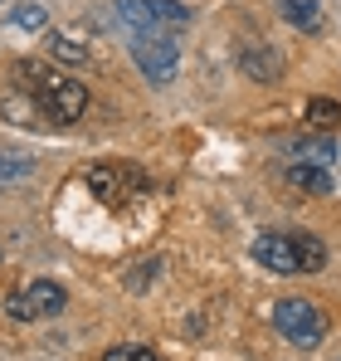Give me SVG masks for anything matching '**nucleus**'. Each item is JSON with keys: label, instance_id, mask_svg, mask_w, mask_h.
Segmentation results:
<instances>
[{"label": "nucleus", "instance_id": "22", "mask_svg": "<svg viewBox=\"0 0 341 361\" xmlns=\"http://www.w3.org/2000/svg\"><path fill=\"white\" fill-rule=\"evenodd\" d=\"M0 113H5L10 122H25V113H30V103H25V98H5V103H0Z\"/></svg>", "mask_w": 341, "mask_h": 361}, {"label": "nucleus", "instance_id": "16", "mask_svg": "<svg viewBox=\"0 0 341 361\" xmlns=\"http://www.w3.org/2000/svg\"><path fill=\"white\" fill-rule=\"evenodd\" d=\"M10 25H15V30H30V35H39V30L49 25V15H44V5H35V0H30V5H20V10L10 15Z\"/></svg>", "mask_w": 341, "mask_h": 361}, {"label": "nucleus", "instance_id": "8", "mask_svg": "<svg viewBox=\"0 0 341 361\" xmlns=\"http://www.w3.org/2000/svg\"><path fill=\"white\" fill-rule=\"evenodd\" d=\"M287 157H297V161H307V166H332L337 142H332V137H292V142H287Z\"/></svg>", "mask_w": 341, "mask_h": 361}, {"label": "nucleus", "instance_id": "4", "mask_svg": "<svg viewBox=\"0 0 341 361\" xmlns=\"http://www.w3.org/2000/svg\"><path fill=\"white\" fill-rule=\"evenodd\" d=\"M249 254H254L264 269H273V274H302V259H297L292 235H259V240L249 244Z\"/></svg>", "mask_w": 341, "mask_h": 361}, {"label": "nucleus", "instance_id": "21", "mask_svg": "<svg viewBox=\"0 0 341 361\" xmlns=\"http://www.w3.org/2000/svg\"><path fill=\"white\" fill-rule=\"evenodd\" d=\"M5 312H10L15 322H35V307H30V293H10V298H5Z\"/></svg>", "mask_w": 341, "mask_h": 361}, {"label": "nucleus", "instance_id": "18", "mask_svg": "<svg viewBox=\"0 0 341 361\" xmlns=\"http://www.w3.org/2000/svg\"><path fill=\"white\" fill-rule=\"evenodd\" d=\"M30 171H35L30 157H20V152H0V185L15 180V176H30Z\"/></svg>", "mask_w": 341, "mask_h": 361}, {"label": "nucleus", "instance_id": "12", "mask_svg": "<svg viewBox=\"0 0 341 361\" xmlns=\"http://www.w3.org/2000/svg\"><path fill=\"white\" fill-rule=\"evenodd\" d=\"M117 15L142 35V30H161L156 25V10H151V0H117Z\"/></svg>", "mask_w": 341, "mask_h": 361}, {"label": "nucleus", "instance_id": "3", "mask_svg": "<svg viewBox=\"0 0 341 361\" xmlns=\"http://www.w3.org/2000/svg\"><path fill=\"white\" fill-rule=\"evenodd\" d=\"M39 108H44V118H54V122H78L88 113V88L78 78H58L54 88L39 98Z\"/></svg>", "mask_w": 341, "mask_h": 361}, {"label": "nucleus", "instance_id": "13", "mask_svg": "<svg viewBox=\"0 0 341 361\" xmlns=\"http://www.w3.org/2000/svg\"><path fill=\"white\" fill-rule=\"evenodd\" d=\"M83 180H88V190H93L98 200H108V205H113V200H122V190H117V185H122V176H117L113 166H93Z\"/></svg>", "mask_w": 341, "mask_h": 361}, {"label": "nucleus", "instance_id": "20", "mask_svg": "<svg viewBox=\"0 0 341 361\" xmlns=\"http://www.w3.org/2000/svg\"><path fill=\"white\" fill-rule=\"evenodd\" d=\"M98 361H156V352L151 347H108Z\"/></svg>", "mask_w": 341, "mask_h": 361}, {"label": "nucleus", "instance_id": "14", "mask_svg": "<svg viewBox=\"0 0 341 361\" xmlns=\"http://www.w3.org/2000/svg\"><path fill=\"white\" fill-rule=\"evenodd\" d=\"M44 44H49V54H54L58 63H88V44L73 39V35H49Z\"/></svg>", "mask_w": 341, "mask_h": 361}, {"label": "nucleus", "instance_id": "6", "mask_svg": "<svg viewBox=\"0 0 341 361\" xmlns=\"http://www.w3.org/2000/svg\"><path fill=\"white\" fill-rule=\"evenodd\" d=\"M287 185L307 190V195H332L337 180H332V166H307V161H292L287 166Z\"/></svg>", "mask_w": 341, "mask_h": 361}, {"label": "nucleus", "instance_id": "7", "mask_svg": "<svg viewBox=\"0 0 341 361\" xmlns=\"http://www.w3.org/2000/svg\"><path fill=\"white\" fill-rule=\"evenodd\" d=\"M278 15H283L292 30H302V35H317L322 30V0H278Z\"/></svg>", "mask_w": 341, "mask_h": 361}, {"label": "nucleus", "instance_id": "9", "mask_svg": "<svg viewBox=\"0 0 341 361\" xmlns=\"http://www.w3.org/2000/svg\"><path fill=\"white\" fill-rule=\"evenodd\" d=\"M25 293H30V307H35V322H39V317H54V312H63V302H68V293H63L58 283H49V279L30 283Z\"/></svg>", "mask_w": 341, "mask_h": 361}, {"label": "nucleus", "instance_id": "2", "mask_svg": "<svg viewBox=\"0 0 341 361\" xmlns=\"http://www.w3.org/2000/svg\"><path fill=\"white\" fill-rule=\"evenodd\" d=\"M132 63L142 68V78L170 83V78H175V63H180V49H175L170 30H142V35L132 39Z\"/></svg>", "mask_w": 341, "mask_h": 361}, {"label": "nucleus", "instance_id": "5", "mask_svg": "<svg viewBox=\"0 0 341 361\" xmlns=\"http://www.w3.org/2000/svg\"><path fill=\"white\" fill-rule=\"evenodd\" d=\"M239 68H244L254 83H273V78L283 73V59H278L273 49H264V44H249V49L239 54Z\"/></svg>", "mask_w": 341, "mask_h": 361}, {"label": "nucleus", "instance_id": "19", "mask_svg": "<svg viewBox=\"0 0 341 361\" xmlns=\"http://www.w3.org/2000/svg\"><path fill=\"white\" fill-rule=\"evenodd\" d=\"M156 269H161V259H147V264H137V269L127 274V288H132V293L151 288V283H156Z\"/></svg>", "mask_w": 341, "mask_h": 361}, {"label": "nucleus", "instance_id": "11", "mask_svg": "<svg viewBox=\"0 0 341 361\" xmlns=\"http://www.w3.org/2000/svg\"><path fill=\"white\" fill-rule=\"evenodd\" d=\"M292 244H297V259H302V274H317V269L327 264V244L317 240V235H307V230H292Z\"/></svg>", "mask_w": 341, "mask_h": 361}, {"label": "nucleus", "instance_id": "10", "mask_svg": "<svg viewBox=\"0 0 341 361\" xmlns=\"http://www.w3.org/2000/svg\"><path fill=\"white\" fill-rule=\"evenodd\" d=\"M15 73H20V78H25V88H35L39 98H44L58 78H63L58 68H49V63H39V59H20V63H15Z\"/></svg>", "mask_w": 341, "mask_h": 361}, {"label": "nucleus", "instance_id": "15", "mask_svg": "<svg viewBox=\"0 0 341 361\" xmlns=\"http://www.w3.org/2000/svg\"><path fill=\"white\" fill-rule=\"evenodd\" d=\"M307 122H312L317 132L337 127V122H341V103H337V98H307Z\"/></svg>", "mask_w": 341, "mask_h": 361}, {"label": "nucleus", "instance_id": "17", "mask_svg": "<svg viewBox=\"0 0 341 361\" xmlns=\"http://www.w3.org/2000/svg\"><path fill=\"white\" fill-rule=\"evenodd\" d=\"M151 10H156V25H161V30H170V25H175V30L190 25V10L175 5V0H151Z\"/></svg>", "mask_w": 341, "mask_h": 361}, {"label": "nucleus", "instance_id": "1", "mask_svg": "<svg viewBox=\"0 0 341 361\" xmlns=\"http://www.w3.org/2000/svg\"><path fill=\"white\" fill-rule=\"evenodd\" d=\"M273 327L292 347H322V337H327V317L317 312V302H307V298H283L273 307Z\"/></svg>", "mask_w": 341, "mask_h": 361}]
</instances>
